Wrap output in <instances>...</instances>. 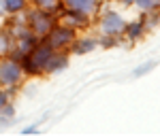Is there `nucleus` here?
<instances>
[{
	"instance_id": "obj_2",
	"label": "nucleus",
	"mask_w": 160,
	"mask_h": 136,
	"mask_svg": "<svg viewBox=\"0 0 160 136\" xmlns=\"http://www.w3.org/2000/svg\"><path fill=\"white\" fill-rule=\"evenodd\" d=\"M152 68H154V62H149V64H143V68H139V70H135V74H137V77H141L143 73H149Z\"/></svg>"
},
{
	"instance_id": "obj_1",
	"label": "nucleus",
	"mask_w": 160,
	"mask_h": 136,
	"mask_svg": "<svg viewBox=\"0 0 160 136\" xmlns=\"http://www.w3.org/2000/svg\"><path fill=\"white\" fill-rule=\"evenodd\" d=\"M17 77H19L17 66L15 64H4V68H2V81H17Z\"/></svg>"
}]
</instances>
